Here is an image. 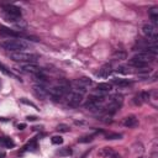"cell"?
I'll return each mask as SVG.
<instances>
[{"mask_svg":"<svg viewBox=\"0 0 158 158\" xmlns=\"http://www.w3.org/2000/svg\"><path fill=\"white\" fill-rule=\"evenodd\" d=\"M97 89H98V92L106 93V92H110V90L113 89V87H111V84H109V83H99L98 87H97Z\"/></svg>","mask_w":158,"mask_h":158,"instance_id":"ac0fdd59","label":"cell"},{"mask_svg":"<svg viewBox=\"0 0 158 158\" xmlns=\"http://www.w3.org/2000/svg\"><path fill=\"white\" fill-rule=\"evenodd\" d=\"M116 72H117V73H121V74H128V73H130V70L127 69V67H124V65L117 67Z\"/></svg>","mask_w":158,"mask_h":158,"instance_id":"d4e9b609","label":"cell"},{"mask_svg":"<svg viewBox=\"0 0 158 158\" xmlns=\"http://www.w3.org/2000/svg\"><path fill=\"white\" fill-rule=\"evenodd\" d=\"M81 143H85V142H90V141H93V136L90 135V136H84V137H81L78 140Z\"/></svg>","mask_w":158,"mask_h":158,"instance_id":"484cf974","label":"cell"},{"mask_svg":"<svg viewBox=\"0 0 158 158\" xmlns=\"http://www.w3.org/2000/svg\"><path fill=\"white\" fill-rule=\"evenodd\" d=\"M48 94L54 100H58V99H62L67 94V88H64V87H54L51 90H48Z\"/></svg>","mask_w":158,"mask_h":158,"instance_id":"8992f818","label":"cell"},{"mask_svg":"<svg viewBox=\"0 0 158 158\" xmlns=\"http://www.w3.org/2000/svg\"><path fill=\"white\" fill-rule=\"evenodd\" d=\"M34 93H35V95L36 97H38V98H41V99H43V98H46L47 97V94H48V90H46L43 87H41V85H35L34 87Z\"/></svg>","mask_w":158,"mask_h":158,"instance_id":"8fae6325","label":"cell"},{"mask_svg":"<svg viewBox=\"0 0 158 158\" xmlns=\"http://www.w3.org/2000/svg\"><path fill=\"white\" fill-rule=\"evenodd\" d=\"M100 157H104V158H120V154L117 152H115L113 148L110 147H104L99 151L98 153Z\"/></svg>","mask_w":158,"mask_h":158,"instance_id":"52a82bcc","label":"cell"},{"mask_svg":"<svg viewBox=\"0 0 158 158\" xmlns=\"http://www.w3.org/2000/svg\"><path fill=\"white\" fill-rule=\"evenodd\" d=\"M113 84H114V85H116V87H121V88H124V87H128V85H130V82L127 81V79L115 78V79H113Z\"/></svg>","mask_w":158,"mask_h":158,"instance_id":"2e32d148","label":"cell"},{"mask_svg":"<svg viewBox=\"0 0 158 158\" xmlns=\"http://www.w3.org/2000/svg\"><path fill=\"white\" fill-rule=\"evenodd\" d=\"M72 153V151L69 149V148H67V149H64V151H58V154L59 156H69Z\"/></svg>","mask_w":158,"mask_h":158,"instance_id":"83f0119b","label":"cell"},{"mask_svg":"<svg viewBox=\"0 0 158 158\" xmlns=\"http://www.w3.org/2000/svg\"><path fill=\"white\" fill-rule=\"evenodd\" d=\"M5 156H6V153L4 151H0V158H5Z\"/></svg>","mask_w":158,"mask_h":158,"instance_id":"1f68e13d","label":"cell"},{"mask_svg":"<svg viewBox=\"0 0 158 158\" xmlns=\"http://www.w3.org/2000/svg\"><path fill=\"white\" fill-rule=\"evenodd\" d=\"M15 146V142L9 138V137H2L0 138V147H5V148H13Z\"/></svg>","mask_w":158,"mask_h":158,"instance_id":"9a60e30c","label":"cell"},{"mask_svg":"<svg viewBox=\"0 0 158 158\" xmlns=\"http://www.w3.org/2000/svg\"><path fill=\"white\" fill-rule=\"evenodd\" d=\"M21 103H24V104H27V105H31V106H34V108H36V105H35V104H32L31 101H27L26 99H21Z\"/></svg>","mask_w":158,"mask_h":158,"instance_id":"f1b7e54d","label":"cell"},{"mask_svg":"<svg viewBox=\"0 0 158 158\" xmlns=\"http://www.w3.org/2000/svg\"><path fill=\"white\" fill-rule=\"evenodd\" d=\"M18 128H19V130H24V128H26V125H25V124H19V125H18Z\"/></svg>","mask_w":158,"mask_h":158,"instance_id":"f546056e","label":"cell"},{"mask_svg":"<svg viewBox=\"0 0 158 158\" xmlns=\"http://www.w3.org/2000/svg\"><path fill=\"white\" fill-rule=\"evenodd\" d=\"M113 58L114 59H126V53L125 52H121V51H119V52H115L114 53V56H113Z\"/></svg>","mask_w":158,"mask_h":158,"instance_id":"44dd1931","label":"cell"},{"mask_svg":"<svg viewBox=\"0 0 158 158\" xmlns=\"http://www.w3.org/2000/svg\"><path fill=\"white\" fill-rule=\"evenodd\" d=\"M37 148V146H36V141H31L26 147H25V149L26 151H35Z\"/></svg>","mask_w":158,"mask_h":158,"instance_id":"cb8c5ba5","label":"cell"},{"mask_svg":"<svg viewBox=\"0 0 158 158\" xmlns=\"http://www.w3.org/2000/svg\"><path fill=\"white\" fill-rule=\"evenodd\" d=\"M4 49L8 51H13V52H22L24 49H27L30 47V45L27 42H25L24 40H14V38H8L0 42Z\"/></svg>","mask_w":158,"mask_h":158,"instance_id":"6da1fadb","label":"cell"},{"mask_svg":"<svg viewBox=\"0 0 158 158\" xmlns=\"http://www.w3.org/2000/svg\"><path fill=\"white\" fill-rule=\"evenodd\" d=\"M138 125V120L135 116H127L124 120V126L126 127H136Z\"/></svg>","mask_w":158,"mask_h":158,"instance_id":"7c38bea8","label":"cell"},{"mask_svg":"<svg viewBox=\"0 0 158 158\" xmlns=\"http://www.w3.org/2000/svg\"><path fill=\"white\" fill-rule=\"evenodd\" d=\"M75 83H77V84H79L81 87H83V88H87V87H89V85H92V84H93V81H92V79H89V78L83 77V78H81V79H78V81H77Z\"/></svg>","mask_w":158,"mask_h":158,"instance_id":"e0dca14e","label":"cell"},{"mask_svg":"<svg viewBox=\"0 0 158 158\" xmlns=\"http://www.w3.org/2000/svg\"><path fill=\"white\" fill-rule=\"evenodd\" d=\"M133 59H137V61H141V62H143V63H147L148 64V62H152V61H154V58H156V56H153V54H151V53H148V52H140V53H137L135 57H132Z\"/></svg>","mask_w":158,"mask_h":158,"instance_id":"ba28073f","label":"cell"},{"mask_svg":"<svg viewBox=\"0 0 158 158\" xmlns=\"http://www.w3.org/2000/svg\"><path fill=\"white\" fill-rule=\"evenodd\" d=\"M110 73H111V67L109 64H105V65H103L99 69V72L97 73V75L98 77H101V78H106V77H109Z\"/></svg>","mask_w":158,"mask_h":158,"instance_id":"5bb4252c","label":"cell"},{"mask_svg":"<svg viewBox=\"0 0 158 158\" xmlns=\"http://www.w3.org/2000/svg\"><path fill=\"white\" fill-rule=\"evenodd\" d=\"M0 34L3 36H8V37H20V34L11 30V29H8L5 26H0Z\"/></svg>","mask_w":158,"mask_h":158,"instance_id":"30bf717a","label":"cell"},{"mask_svg":"<svg viewBox=\"0 0 158 158\" xmlns=\"http://www.w3.org/2000/svg\"><path fill=\"white\" fill-rule=\"evenodd\" d=\"M56 130L59 131V132H68V131H69V126H68V125H64V124H61V125L57 126Z\"/></svg>","mask_w":158,"mask_h":158,"instance_id":"7402d4cb","label":"cell"},{"mask_svg":"<svg viewBox=\"0 0 158 158\" xmlns=\"http://www.w3.org/2000/svg\"><path fill=\"white\" fill-rule=\"evenodd\" d=\"M120 140L121 138V135H119V133H114V135H108L106 136V140Z\"/></svg>","mask_w":158,"mask_h":158,"instance_id":"4316f807","label":"cell"},{"mask_svg":"<svg viewBox=\"0 0 158 158\" xmlns=\"http://www.w3.org/2000/svg\"><path fill=\"white\" fill-rule=\"evenodd\" d=\"M142 34H143V36H144L146 38L152 40V41H156L157 37H158V30H157V27H156L154 25H152V24H146V25H143V27H142Z\"/></svg>","mask_w":158,"mask_h":158,"instance_id":"3957f363","label":"cell"},{"mask_svg":"<svg viewBox=\"0 0 158 158\" xmlns=\"http://www.w3.org/2000/svg\"><path fill=\"white\" fill-rule=\"evenodd\" d=\"M3 9H4V13L8 14V15H11L14 18H18L20 19L21 16V9L15 6V5H11V4H4L3 5Z\"/></svg>","mask_w":158,"mask_h":158,"instance_id":"5b68a950","label":"cell"},{"mask_svg":"<svg viewBox=\"0 0 158 158\" xmlns=\"http://www.w3.org/2000/svg\"><path fill=\"white\" fill-rule=\"evenodd\" d=\"M21 69H22L24 72L32 73V74H38V73H41V68L37 67V65H35V64H32V63H24V64L21 65Z\"/></svg>","mask_w":158,"mask_h":158,"instance_id":"9c48e42d","label":"cell"},{"mask_svg":"<svg viewBox=\"0 0 158 158\" xmlns=\"http://www.w3.org/2000/svg\"><path fill=\"white\" fill-rule=\"evenodd\" d=\"M27 120L29 121H35V120H37V117H35V116H27Z\"/></svg>","mask_w":158,"mask_h":158,"instance_id":"4dcf8cb0","label":"cell"},{"mask_svg":"<svg viewBox=\"0 0 158 158\" xmlns=\"http://www.w3.org/2000/svg\"><path fill=\"white\" fill-rule=\"evenodd\" d=\"M149 16H151V20H152L154 24L158 22V10H157L156 8H153V9L149 10Z\"/></svg>","mask_w":158,"mask_h":158,"instance_id":"d6986e66","label":"cell"},{"mask_svg":"<svg viewBox=\"0 0 158 158\" xmlns=\"http://www.w3.org/2000/svg\"><path fill=\"white\" fill-rule=\"evenodd\" d=\"M52 143L53 144H62L63 143V138L61 136H53L52 137Z\"/></svg>","mask_w":158,"mask_h":158,"instance_id":"603a6c76","label":"cell"},{"mask_svg":"<svg viewBox=\"0 0 158 158\" xmlns=\"http://www.w3.org/2000/svg\"><path fill=\"white\" fill-rule=\"evenodd\" d=\"M0 69H2V72H3L4 74H6V75H9V77H15V75H14V74H13L10 70H8V68H6V67H5L3 63H0ZM15 78L18 79V81H20V79H19L18 77H15Z\"/></svg>","mask_w":158,"mask_h":158,"instance_id":"ffe728a7","label":"cell"},{"mask_svg":"<svg viewBox=\"0 0 158 158\" xmlns=\"http://www.w3.org/2000/svg\"><path fill=\"white\" fill-rule=\"evenodd\" d=\"M82 101V94H79L77 92H72L69 94H67V104L69 106H78Z\"/></svg>","mask_w":158,"mask_h":158,"instance_id":"277c9868","label":"cell"},{"mask_svg":"<svg viewBox=\"0 0 158 158\" xmlns=\"http://www.w3.org/2000/svg\"><path fill=\"white\" fill-rule=\"evenodd\" d=\"M128 65L135 67V68H137V69H146V68L148 67V64H147V63H143V62L137 61V59H133V58L128 61Z\"/></svg>","mask_w":158,"mask_h":158,"instance_id":"4fadbf2b","label":"cell"},{"mask_svg":"<svg viewBox=\"0 0 158 158\" xmlns=\"http://www.w3.org/2000/svg\"><path fill=\"white\" fill-rule=\"evenodd\" d=\"M10 58L14 59L15 62H21V63H34L38 59L37 54L34 53H25V52H13L10 54Z\"/></svg>","mask_w":158,"mask_h":158,"instance_id":"7a4b0ae2","label":"cell"}]
</instances>
